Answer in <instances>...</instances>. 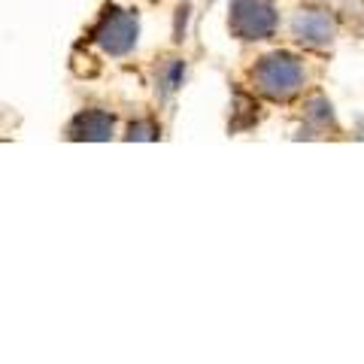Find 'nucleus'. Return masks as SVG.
<instances>
[{"label": "nucleus", "mask_w": 364, "mask_h": 364, "mask_svg": "<svg viewBox=\"0 0 364 364\" xmlns=\"http://www.w3.org/2000/svg\"><path fill=\"white\" fill-rule=\"evenodd\" d=\"M289 37L304 52H331L340 40V18L331 4H306L289 18Z\"/></svg>", "instance_id": "2"}, {"label": "nucleus", "mask_w": 364, "mask_h": 364, "mask_svg": "<svg viewBox=\"0 0 364 364\" xmlns=\"http://www.w3.org/2000/svg\"><path fill=\"white\" fill-rule=\"evenodd\" d=\"M228 31L240 43H264L279 31V9L273 0H228Z\"/></svg>", "instance_id": "3"}, {"label": "nucleus", "mask_w": 364, "mask_h": 364, "mask_svg": "<svg viewBox=\"0 0 364 364\" xmlns=\"http://www.w3.org/2000/svg\"><path fill=\"white\" fill-rule=\"evenodd\" d=\"M182 76H186V61L173 58L167 64V70H164V91L167 95H173V91L182 85Z\"/></svg>", "instance_id": "7"}, {"label": "nucleus", "mask_w": 364, "mask_h": 364, "mask_svg": "<svg viewBox=\"0 0 364 364\" xmlns=\"http://www.w3.org/2000/svg\"><path fill=\"white\" fill-rule=\"evenodd\" d=\"M112 116L104 109H85L70 122L73 140H109L112 136Z\"/></svg>", "instance_id": "6"}, {"label": "nucleus", "mask_w": 364, "mask_h": 364, "mask_svg": "<svg viewBox=\"0 0 364 364\" xmlns=\"http://www.w3.org/2000/svg\"><path fill=\"white\" fill-rule=\"evenodd\" d=\"M131 140H155L158 136V128L152 122H136V124H131Z\"/></svg>", "instance_id": "8"}, {"label": "nucleus", "mask_w": 364, "mask_h": 364, "mask_svg": "<svg viewBox=\"0 0 364 364\" xmlns=\"http://www.w3.org/2000/svg\"><path fill=\"white\" fill-rule=\"evenodd\" d=\"M136 31H140V25H136L134 13L119 6H107L95 28V43L109 55H128L136 46Z\"/></svg>", "instance_id": "4"}, {"label": "nucleus", "mask_w": 364, "mask_h": 364, "mask_svg": "<svg viewBox=\"0 0 364 364\" xmlns=\"http://www.w3.org/2000/svg\"><path fill=\"white\" fill-rule=\"evenodd\" d=\"M313 4H334V0H313Z\"/></svg>", "instance_id": "9"}, {"label": "nucleus", "mask_w": 364, "mask_h": 364, "mask_svg": "<svg viewBox=\"0 0 364 364\" xmlns=\"http://www.w3.org/2000/svg\"><path fill=\"white\" fill-rule=\"evenodd\" d=\"M249 88L267 104L289 107L294 100H304L310 95V67H306L304 55L289 49H273L264 52L255 64L249 67Z\"/></svg>", "instance_id": "1"}, {"label": "nucleus", "mask_w": 364, "mask_h": 364, "mask_svg": "<svg viewBox=\"0 0 364 364\" xmlns=\"http://www.w3.org/2000/svg\"><path fill=\"white\" fill-rule=\"evenodd\" d=\"M304 128L310 131L306 136H318V140L343 134V124H340V116L331 104V97L322 95V91L304 95Z\"/></svg>", "instance_id": "5"}]
</instances>
